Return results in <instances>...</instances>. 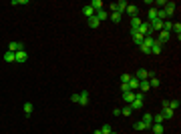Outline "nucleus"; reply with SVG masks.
<instances>
[{"label": "nucleus", "instance_id": "nucleus-30", "mask_svg": "<svg viewBox=\"0 0 181 134\" xmlns=\"http://www.w3.org/2000/svg\"><path fill=\"white\" fill-rule=\"evenodd\" d=\"M101 132L103 134H111V132H113V126H111V124H103L101 126Z\"/></svg>", "mask_w": 181, "mask_h": 134}, {"label": "nucleus", "instance_id": "nucleus-23", "mask_svg": "<svg viewBox=\"0 0 181 134\" xmlns=\"http://www.w3.org/2000/svg\"><path fill=\"white\" fill-rule=\"evenodd\" d=\"M83 14H84V16H87V18H91V16H95V10L93 8H91V6H83Z\"/></svg>", "mask_w": 181, "mask_h": 134}, {"label": "nucleus", "instance_id": "nucleus-32", "mask_svg": "<svg viewBox=\"0 0 181 134\" xmlns=\"http://www.w3.org/2000/svg\"><path fill=\"white\" fill-rule=\"evenodd\" d=\"M151 54H161V44H157V42L153 44L151 46Z\"/></svg>", "mask_w": 181, "mask_h": 134}, {"label": "nucleus", "instance_id": "nucleus-18", "mask_svg": "<svg viewBox=\"0 0 181 134\" xmlns=\"http://www.w3.org/2000/svg\"><path fill=\"white\" fill-rule=\"evenodd\" d=\"M149 86H151V88H159L161 86V80L157 78V76H151V78H149Z\"/></svg>", "mask_w": 181, "mask_h": 134}, {"label": "nucleus", "instance_id": "nucleus-17", "mask_svg": "<svg viewBox=\"0 0 181 134\" xmlns=\"http://www.w3.org/2000/svg\"><path fill=\"white\" fill-rule=\"evenodd\" d=\"M141 22H143V20H141L139 16H133V18H131V28H133V30H137V28L141 26Z\"/></svg>", "mask_w": 181, "mask_h": 134}, {"label": "nucleus", "instance_id": "nucleus-33", "mask_svg": "<svg viewBox=\"0 0 181 134\" xmlns=\"http://www.w3.org/2000/svg\"><path fill=\"white\" fill-rule=\"evenodd\" d=\"M149 22H153V20H155V18H157V8H151V10H149Z\"/></svg>", "mask_w": 181, "mask_h": 134}, {"label": "nucleus", "instance_id": "nucleus-11", "mask_svg": "<svg viewBox=\"0 0 181 134\" xmlns=\"http://www.w3.org/2000/svg\"><path fill=\"white\" fill-rule=\"evenodd\" d=\"M165 14H167V16H171L173 12H175V2H165Z\"/></svg>", "mask_w": 181, "mask_h": 134}, {"label": "nucleus", "instance_id": "nucleus-4", "mask_svg": "<svg viewBox=\"0 0 181 134\" xmlns=\"http://www.w3.org/2000/svg\"><path fill=\"white\" fill-rule=\"evenodd\" d=\"M131 38H133V42H135V44H139V46H141V44H143V40H145V36H143V34H139V32H137V30H133V28H131Z\"/></svg>", "mask_w": 181, "mask_h": 134}, {"label": "nucleus", "instance_id": "nucleus-8", "mask_svg": "<svg viewBox=\"0 0 181 134\" xmlns=\"http://www.w3.org/2000/svg\"><path fill=\"white\" fill-rule=\"evenodd\" d=\"M125 12L129 14L131 18L133 16H137V12H139V6H135V4H127V8H125Z\"/></svg>", "mask_w": 181, "mask_h": 134}, {"label": "nucleus", "instance_id": "nucleus-9", "mask_svg": "<svg viewBox=\"0 0 181 134\" xmlns=\"http://www.w3.org/2000/svg\"><path fill=\"white\" fill-rule=\"evenodd\" d=\"M8 50H12V52H20V50H24V44H22V42H10Z\"/></svg>", "mask_w": 181, "mask_h": 134}, {"label": "nucleus", "instance_id": "nucleus-2", "mask_svg": "<svg viewBox=\"0 0 181 134\" xmlns=\"http://www.w3.org/2000/svg\"><path fill=\"white\" fill-rule=\"evenodd\" d=\"M127 0H119V2H115V4H111V12H119V14H123L125 12V8H127Z\"/></svg>", "mask_w": 181, "mask_h": 134}, {"label": "nucleus", "instance_id": "nucleus-1", "mask_svg": "<svg viewBox=\"0 0 181 134\" xmlns=\"http://www.w3.org/2000/svg\"><path fill=\"white\" fill-rule=\"evenodd\" d=\"M71 100L76 102V104H80V106H87V104H88V92H87V90H80V92L72 94Z\"/></svg>", "mask_w": 181, "mask_h": 134}, {"label": "nucleus", "instance_id": "nucleus-21", "mask_svg": "<svg viewBox=\"0 0 181 134\" xmlns=\"http://www.w3.org/2000/svg\"><path fill=\"white\" fill-rule=\"evenodd\" d=\"M137 88H139V80H137V78L133 76V78L129 80V90L133 92V90H137Z\"/></svg>", "mask_w": 181, "mask_h": 134}, {"label": "nucleus", "instance_id": "nucleus-10", "mask_svg": "<svg viewBox=\"0 0 181 134\" xmlns=\"http://www.w3.org/2000/svg\"><path fill=\"white\" fill-rule=\"evenodd\" d=\"M91 8L95 10V12H99V10H103V6H105V2H103V0H93V2H91Z\"/></svg>", "mask_w": 181, "mask_h": 134}, {"label": "nucleus", "instance_id": "nucleus-37", "mask_svg": "<svg viewBox=\"0 0 181 134\" xmlns=\"http://www.w3.org/2000/svg\"><path fill=\"white\" fill-rule=\"evenodd\" d=\"M121 90L123 92H129V82H121Z\"/></svg>", "mask_w": 181, "mask_h": 134}, {"label": "nucleus", "instance_id": "nucleus-29", "mask_svg": "<svg viewBox=\"0 0 181 134\" xmlns=\"http://www.w3.org/2000/svg\"><path fill=\"white\" fill-rule=\"evenodd\" d=\"M24 114H26V116L32 114V102H24Z\"/></svg>", "mask_w": 181, "mask_h": 134}, {"label": "nucleus", "instance_id": "nucleus-24", "mask_svg": "<svg viewBox=\"0 0 181 134\" xmlns=\"http://www.w3.org/2000/svg\"><path fill=\"white\" fill-rule=\"evenodd\" d=\"M88 26H91V28H99L101 22L97 20V16H91V18H88Z\"/></svg>", "mask_w": 181, "mask_h": 134}, {"label": "nucleus", "instance_id": "nucleus-34", "mask_svg": "<svg viewBox=\"0 0 181 134\" xmlns=\"http://www.w3.org/2000/svg\"><path fill=\"white\" fill-rule=\"evenodd\" d=\"M121 114H123V116H131V114H133V108H131V106H127V108L121 110Z\"/></svg>", "mask_w": 181, "mask_h": 134}, {"label": "nucleus", "instance_id": "nucleus-26", "mask_svg": "<svg viewBox=\"0 0 181 134\" xmlns=\"http://www.w3.org/2000/svg\"><path fill=\"white\" fill-rule=\"evenodd\" d=\"M173 32L177 34V40L181 38V22H173Z\"/></svg>", "mask_w": 181, "mask_h": 134}, {"label": "nucleus", "instance_id": "nucleus-16", "mask_svg": "<svg viewBox=\"0 0 181 134\" xmlns=\"http://www.w3.org/2000/svg\"><path fill=\"white\" fill-rule=\"evenodd\" d=\"M141 122H143V124L147 126V130H149V128H151V124H153V116L145 112V116H143V120H141Z\"/></svg>", "mask_w": 181, "mask_h": 134}, {"label": "nucleus", "instance_id": "nucleus-25", "mask_svg": "<svg viewBox=\"0 0 181 134\" xmlns=\"http://www.w3.org/2000/svg\"><path fill=\"white\" fill-rule=\"evenodd\" d=\"M153 44H155V38H153V36H145V40H143V46L151 48Z\"/></svg>", "mask_w": 181, "mask_h": 134}, {"label": "nucleus", "instance_id": "nucleus-5", "mask_svg": "<svg viewBox=\"0 0 181 134\" xmlns=\"http://www.w3.org/2000/svg\"><path fill=\"white\" fill-rule=\"evenodd\" d=\"M169 38H171V32H165V30H161V32H159V36L155 38V42H157V44H165V42H167Z\"/></svg>", "mask_w": 181, "mask_h": 134}, {"label": "nucleus", "instance_id": "nucleus-19", "mask_svg": "<svg viewBox=\"0 0 181 134\" xmlns=\"http://www.w3.org/2000/svg\"><path fill=\"white\" fill-rule=\"evenodd\" d=\"M109 18H111V22L119 24V22H121V18H123V14H119V12H111V14H109Z\"/></svg>", "mask_w": 181, "mask_h": 134}, {"label": "nucleus", "instance_id": "nucleus-31", "mask_svg": "<svg viewBox=\"0 0 181 134\" xmlns=\"http://www.w3.org/2000/svg\"><path fill=\"white\" fill-rule=\"evenodd\" d=\"M133 128H135V130H139V132H141V130H147V126H145L143 122L139 120V122H135V124H133Z\"/></svg>", "mask_w": 181, "mask_h": 134}, {"label": "nucleus", "instance_id": "nucleus-12", "mask_svg": "<svg viewBox=\"0 0 181 134\" xmlns=\"http://www.w3.org/2000/svg\"><path fill=\"white\" fill-rule=\"evenodd\" d=\"M149 90H151V86H149V80H141L139 82V92H149Z\"/></svg>", "mask_w": 181, "mask_h": 134}, {"label": "nucleus", "instance_id": "nucleus-20", "mask_svg": "<svg viewBox=\"0 0 181 134\" xmlns=\"http://www.w3.org/2000/svg\"><path fill=\"white\" fill-rule=\"evenodd\" d=\"M161 114H163V118H165V120H169V118H173V116H175V112H173L171 108H163V110H161Z\"/></svg>", "mask_w": 181, "mask_h": 134}, {"label": "nucleus", "instance_id": "nucleus-13", "mask_svg": "<svg viewBox=\"0 0 181 134\" xmlns=\"http://www.w3.org/2000/svg\"><path fill=\"white\" fill-rule=\"evenodd\" d=\"M14 60H16V52L6 50V52H4V62H14Z\"/></svg>", "mask_w": 181, "mask_h": 134}, {"label": "nucleus", "instance_id": "nucleus-7", "mask_svg": "<svg viewBox=\"0 0 181 134\" xmlns=\"http://www.w3.org/2000/svg\"><path fill=\"white\" fill-rule=\"evenodd\" d=\"M26 60H28V52H26V50H20V52H16V60H14V62H18V64H24Z\"/></svg>", "mask_w": 181, "mask_h": 134}, {"label": "nucleus", "instance_id": "nucleus-35", "mask_svg": "<svg viewBox=\"0 0 181 134\" xmlns=\"http://www.w3.org/2000/svg\"><path fill=\"white\" fill-rule=\"evenodd\" d=\"M10 4L12 6H22V4H28V0H12Z\"/></svg>", "mask_w": 181, "mask_h": 134}, {"label": "nucleus", "instance_id": "nucleus-38", "mask_svg": "<svg viewBox=\"0 0 181 134\" xmlns=\"http://www.w3.org/2000/svg\"><path fill=\"white\" fill-rule=\"evenodd\" d=\"M139 48H141V50H143V52H145V54H151V48H147V46H143V44H141V46H139Z\"/></svg>", "mask_w": 181, "mask_h": 134}, {"label": "nucleus", "instance_id": "nucleus-3", "mask_svg": "<svg viewBox=\"0 0 181 134\" xmlns=\"http://www.w3.org/2000/svg\"><path fill=\"white\" fill-rule=\"evenodd\" d=\"M151 76H155V74H153V72H149V70H145V68H139V70L135 72V78L139 80V82H141V80H149Z\"/></svg>", "mask_w": 181, "mask_h": 134}, {"label": "nucleus", "instance_id": "nucleus-22", "mask_svg": "<svg viewBox=\"0 0 181 134\" xmlns=\"http://www.w3.org/2000/svg\"><path fill=\"white\" fill-rule=\"evenodd\" d=\"M151 130H153V134H163L165 132L163 124H151Z\"/></svg>", "mask_w": 181, "mask_h": 134}, {"label": "nucleus", "instance_id": "nucleus-15", "mask_svg": "<svg viewBox=\"0 0 181 134\" xmlns=\"http://www.w3.org/2000/svg\"><path fill=\"white\" fill-rule=\"evenodd\" d=\"M95 16H97L99 22H103V20H107V18H109V12H107V10H99V12H95Z\"/></svg>", "mask_w": 181, "mask_h": 134}, {"label": "nucleus", "instance_id": "nucleus-14", "mask_svg": "<svg viewBox=\"0 0 181 134\" xmlns=\"http://www.w3.org/2000/svg\"><path fill=\"white\" fill-rule=\"evenodd\" d=\"M135 100V92H123V102H127V104H131V102Z\"/></svg>", "mask_w": 181, "mask_h": 134}, {"label": "nucleus", "instance_id": "nucleus-6", "mask_svg": "<svg viewBox=\"0 0 181 134\" xmlns=\"http://www.w3.org/2000/svg\"><path fill=\"white\" fill-rule=\"evenodd\" d=\"M137 32L143 34V36H149V34H151V26H149V22H141V26L137 28Z\"/></svg>", "mask_w": 181, "mask_h": 134}, {"label": "nucleus", "instance_id": "nucleus-40", "mask_svg": "<svg viewBox=\"0 0 181 134\" xmlns=\"http://www.w3.org/2000/svg\"><path fill=\"white\" fill-rule=\"evenodd\" d=\"M111 134H117V132H115V130H113V132H111Z\"/></svg>", "mask_w": 181, "mask_h": 134}, {"label": "nucleus", "instance_id": "nucleus-36", "mask_svg": "<svg viewBox=\"0 0 181 134\" xmlns=\"http://www.w3.org/2000/svg\"><path fill=\"white\" fill-rule=\"evenodd\" d=\"M131 78H133V76H131V74H127V72H125V74H121V82H129Z\"/></svg>", "mask_w": 181, "mask_h": 134}, {"label": "nucleus", "instance_id": "nucleus-28", "mask_svg": "<svg viewBox=\"0 0 181 134\" xmlns=\"http://www.w3.org/2000/svg\"><path fill=\"white\" fill-rule=\"evenodd\" d=\"M163 120H165V118H163V114H155V116H153V124H163Z\"/></svg>", "mask_w": 181, "mask_h": 134}, {"label": "nucleus", "instance_id": "nucleus-27", "mask_svg": "<svg viewBox=\"0 0 181 134\" xmlns=\"http://www.w3.org/2000/svg\"><path fill=\"white\" fill-rule=\"evenodd\" d=\"M167 108H171L173 112H175V110L179 108V100H167Z\"/></svg>", "mask_w": 181, "mask_h": 134}, {"label": "nucleus", "instance_id": "nucleus-39", "mask_svg": "<svg viewBox=\"0 0 181 134\" xmlns=\"http://www.w3.org/2000/svg\"><path fill=\"white\" fill-rule=\"evenodd\" d=\"M93 134H103V132H101V128H97V130H95Z\"/></svg>", "mask_w": 181, "mask_h": 134}]
</instances>
